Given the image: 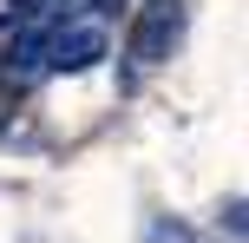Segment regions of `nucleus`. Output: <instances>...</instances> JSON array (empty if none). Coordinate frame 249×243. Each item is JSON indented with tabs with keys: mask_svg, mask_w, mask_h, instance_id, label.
I'll use <instances>...</instances> for the list:
<instances>
[{
	"mask_svg": "<svg viewBox=\"0 0 249 243\" xmlns=\"http://www.w3.org/2000/svg\"><path fill=\"white\" fill-rule=\"evenodd\" d=\"M177 39H184V0H144V13L131 26V59L138 66H164L177 53Z\"/></svg>",
	"mask_w": 249,
	"mask_h": 243,
	"instance_id": "1",
	"label": "nucleus"
},
{
	"mask_svg": "<svg viewBox=\"0 0 249 243\" xmlns=\"http://www.w3.org/2000/svg\"><path fill=\"white\" fill-rule=\"evenodd\" d=\"M105 59V26L99 20H66L46 33V73H92Z\"/></svg>",
	"mask_w": 249,
	"mask_h": 243,
	"instance_id": "2",
	"label": "nucleus"
},
{
	"mask_svg": "<svg viewBox=\"0 0 249 243\" xmlns=\"http://www.w3.org/2000/svg\"><path fill=\"white\" fill-rule=\"evenodd\" d=\"M39 73H46V39H39V33H20L13 53H7V79H13V86H33Z\"/></svg>",
	"mask_w": 249,
	"mask_h": 243,
	"instance_id": "3",
	"label": "nucleus"
},
{
	"mask_svg": "<svg viewBox=\"0 0 249 243\" xmlns=\"http://www.w3.org/2000/svg\"><path fill=\"white\" fill-rule=\"evenodd\" d=\"M26 7H33V0H0V26H13V20H26Z\"/></svg>",
	"mask_w": 249,
	"mask_h": 243,
	"instance_id": "4",
	"label": "nucleus"
},
{
	"mask_svg": "<svg viewBox=\"0 0 249 243\" xmlns=\"http://www.w3.org/2000/svg\"><path fill=\"white\" fill-rule=\"evenodd\" d=\"M92 7H99V20H118V13L131 7V0H92Z\"/></svg>",
	"mask_w": 249,
	"mask_h": 243,
	"instance_id": "5",
	"label": "nucleus"
}]
</instances>
